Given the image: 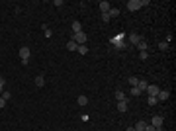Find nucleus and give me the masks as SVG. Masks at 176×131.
Segmentation results:
<instances>
[{"instance_id": "b1692460", "label": "nucleus", "mask_w": 176, "mask_h": 131, "mask_svg": "<svg viewBox=\"0 0 176 131\" xmlns=\"http://www.w3.org/2000/svg\"><path fill=\"white\" fill-rule=\"evenodd\" d=\"M147 84H149L147 80H139V84H137V86L141 88V92H145V88H147Z\"/></svg>"}, {"instance_id": "0eeeda50", "label": "nucleus", "mask_w": 176, "mask_h": 131, "mask_svg": "<svg viewBox=\"0 0 176 131\" xmlns=\"http://www.w3.org/2000/svg\"><path fill=\"white\" fill-rule=\"evenodd\" d=\"M151 125L153 127H163V116H155L151 120Z\"/></svg>"}, {"instance_id": "5701e85b", "label": "nucleus", "mask_w": 176, "mask_h": 131, "mask_svg": "<svg viewBox=\"0 0 176 131\" xmlns=\"http://www.w3.org/2000/svg\"><path fill=\"white\" fill-rule=\"evenodd\" d=\"M139 59H141V61H147V59H149V53H147V51H139Z\"/></svg>"}, {"instance_id": "dca6fc26", "label": "nucleus", "mask_w": 176, "mask_h": 131, "mask_svg": "<svg viewBox=\"0 0 176 131\" xmlns=\"http://www.w3.org/2000/svg\"><path fill=\"white\" fill-rule=\"evenodd\" d=\"M82 32V24L80 22H73V33H78Z\"/></svg>"}, {"instance_id": "6ab92c4d", "label": "nucleus", "mask_w": 176, "mask_h": 131, "mask_svg": "<svg viewBox=\"0 0 176 131\" xmlns=\"http://www.w3.org/2000/svg\"><path fill=\"white\" fill-rule=\"evenodd\" d=\"M108 16H110V18H118V16H120V10H118V8H110Z\"/></svg>"}, {"instance_id": "f03ea898", "label": "nucleus", "mask_w": 176, "mask_h": 131, "mask_svg": "<svg viewBox=\"0 0 176 131\" xmlns=\"http://www.w3.org/2000/svg\"><path fill=\"white\" fill-rule=\"evenodd\" d=\"M73 41L77 45H86V41H88V35L84 32H78V33H73Z\"/></svg>"}, {"instance_id": "f3484780", "label": "nucleus", "mask_w": 176, "mask_h": 131, "mask_svg": "<svg viewBox=\"0 0 176 131\" xmlns=\"http://www.w3.org/2000/svg\"><path fill=\"white\" fill-rule=\"evenodd\" d=\"M116 100H118V102H123V100H125V94H123V90H116Z\"/></svg>"}, {"instance_id": "4468645a", "label": "nucleus", "mask_w": 176, "mask_h": 131, "mask_svg": "<svg viewBox=\"0 0 176 131\" xmlns=\"http://www.w3.org/2000/svg\"><path fill=\"white\" fill-rule=\"evenodd\" d=\"M35 86L37 88H41V86H45V78L39 75V77H35Z\"/></svg>"}, {"instance_id": "39448f33", "label": "nucleus", "mask_w": 176, "mask_h": 131, "mask_svg": "<svg viewBox=\"0 0 176 131\" xmlns=\"http://www.w3.org/2000/svg\"><path fill=\"white\" fill-rule=\"evenodd\" d=\"M145 92H147L149 96H157V94L161 92V88L157 86V84H147V88H145Z\"/></svg>"}, {"instance_id": "9d476101", "label": "nucleus", "mask_w": 176, "mask_h": 131, "mask_svg": "<svg viewBox=\"0 0 176 131\" xmlns=\"http://www.w3.org/2000/svg\"><path fill=\"white\" fill-rule=\"evenodd\" d=\"M129 110V104H127V100H123V102H118V112H127Z\"/></svg>"}, {"instance_id": "423d86ee", "label": "nucleus", "mask_w": 176, "mask_h": 131, "mask_svg": "<svg viewBox=\"0 0 176 131\" xmlns=\"http://www.w3.org/2000/svg\"><path fill=\"white\" fill-rule=\"evenodd\" d=\"M141 39H143V37H141L139 33H129V43H131V45H137Z\"/></svg>"}, {"instance_id": "393cba45", "label": "nucleus", "mask_w": 176, "mask_h": 131, "mask_svg": "<svg viewBox=\"0 0 176 131\" xmlns=\"http://www.w3.org/2000/svg\"><path fill=\"white\" fill-rule=\"evenodd\" d=\"M147 102H149V106H155L159 100H157V96H149V98H147Z\"/></svg>"}, {"instance_id": "ddd939ff", "label": "nucleus", "mask_w": 176, "mask_h": 131, "mask_svg": "<svg viewBox=\"0 0 176 131\" xmlns=\"http://www.w3.org/2000/svg\"><path fill=\"white\" fill-rule=\"evenodd\" d=\"M129 94H131V96H141L143 92H141V88H139V86H131V90H129Z\"/></svg>"}, {"instance_id": "bb28decb", "label": "nucleus", "mask_w": 176, "mask_h": 131, "mask_svg": "<svg viewBox=\"0 0 176 131\" xmlns=\"http://www.w3.org/2000/svg\"><path fill=\"white\" fill-rule=\"evenodd\" d=\"M2 98H4V100H10V98H12V94L8 92V90H4V92H2Z\"/></svg>"}, {"instance_id": "f8f14e48", "label": "nucleus", "mask_w": 176, "mask_h": 131, "mask_svg": "<svg viewBox=\"0 0 176 131\" xmlns=\"http://www.w3.org/2000/svg\"><path fill=\"white\" fill-rule=\"evenodd\" d=\"M145 127H147V121H143V120H139L135 123V131H145Z\"/></svg>"}, {"instance_id": "1a4fd4ad", "label": "nucleus", "mask_w": 176, "mask_h": 131, "mask_svg": "<svg viewBox=\"0 0 176 131\" xmlns=\"http://www.w3.org/2000/svg\"><path fill=\"white\" fill-rule=\"evenodd\" d=\"M168 96H170V94H168L166 90H161V92L157 94V100H159V102H165V100H168Z\"/></svg>"}, {"instance_id": "a211bd4d", "label": "nucleus", "mask_w": 176, "mask_h": 131, "mask_svg": "<svg viewBox=\"0 0 176 131\" xmlns=\"http://www.w3.org/2000/svg\"><path fill=\"white\" fill-rule=\"evenodd\" d=\"M77 102H78V106H86V104H88V98H86V96H82V94H80Z\"/></svg>"}, {"instance_id": "aec40b11", "label": "nucleus", "mask_w": 176, "mask_h": 131, "mask_svg": "<svg viewBox=\"0 0 176 131\" xmlns=\"http://www.w3.org/2000/svg\"><path fill=\"white\" fill-rule=\"evenodd\" d=\"M77 47H78V45L75 43V41H73V39H71V41H69V43H67V49H69V51H77Z\"/></svg>"}, {"instance_id": "f257e3e1", "label": "nucleus", "mask_w": 176, "mask_h": 131, "mask_svg": "<svg viewBox=\"0 0 176 131\" xmlns=\"http://www.w3.org/2000/svg\"><path fill=\"white\" fill-rule=\"evenodd\" d=\"M123 39H125V35H123V33H118L116 37H112V39H110V43L114 45L116 49H123V47H125V43H123Z\"/></svg>"}, {"instance_id": "6e6552de", "label": "nucleus", "mask_w": 176, "mask_h": 131, "mask_svg": "<svg viewBox=\"0 0 176 131\" xmlns=\"http://www.w3.org/2000/svg\"><path fill=\"white\" fill-rule=\"evenodd\" d=\"M98 6H100V10H102V14H108V12H110V2H106V0H102Z\"/></svg>"}, {"instance_id": "9b49d317", "label": "nucleus", "mask_w": 176, "mask_h": 131, "mask_svg": "<svg viewBox=\"0 0 176 131\" xmlns=\"http://www.w3.org/2000/svg\"><path fill=\"white\" fill-rule=\"evenodd\" d=\"M135 47H137V49H139V51H147V49H149V43H147V41H145V39H141V41H139V43L135 45Z\"/></svg>"}, {"instance_id": "cd10ccee", "label": "nucleus", "mask_w": 176, "mask_h": 131, "mask_svg": "<svg viewBox=\"0 0 176 131\" xmlns=\"http://www.w3.org/2000/svg\"><path fill=\"white\" fill-rule=\"evenodd\" d=\"M4 84H6V82H4V78L0 77V92H4Z\"/></svg>"}, {"instance_id": "4be33fe9", "label": "nucleus", "mask_w": 176, "mask_h": 131, "mask_svg": "<svg viewBox=\"0 0 176 131\" xmlns=\"http://www.w3.org/2000/svg\"><path fill=\"white\" fill-rule=\"evenodd\" d=\"M157 47H159L161 51H166V49H168V43H166V41H159V45H157Z\"/></svg>"}, {"instance_id": "a878e982", "label": "nucleus", "mask_w": 176, "mask_h": 131, "mask_svg": "<svg viewBox=\"0 0 176 131\" xmlns=\"http://www.w3.org/2000/svg\"><path fill=\"white\" fill-rule=\"evenodd\" d=\"M43 32H45V37H51V35H53V32H51V30H49L45 24H43Z\"/></svg>"}, {"instance_id": "20e7f679", "label": "nucleus", "mask_w": 176, "mask_h": 131, "mask_svg": "<svg viewBox=\"0 0 176 131\" xmlns=\"http://www.w3.org/2000/svg\"><path fill=\"white\" fill-rule=\"evenodd\" d=\"M125 6H127V10H131V12H137L139 8H143V6H141V0H129Z\"/></svg>"}, {"instance_id": "7c9ffc66", "label": "nucleus", "mask_w": 176, "mask_h": 131, "mask_svg": "<svg viewBox=\"0 0 176 131\" xmlns=\"http://www.w3.org/2000/svg\"><path fill=\"white\" fill-rule=\"evenodd\" d=\"M125 131H135V127H127V129H125Z\"/></svg>"}, {"instance_id": "2eb2a0df", "label": "nucleus", "mask_w": 176, "mask_h": 131, "mask_svg": "<svg viewBox=\"0 0 176 131\" xmlns=\"http://www.w3.org/2000/svg\"><path fill=\"white\" fill-rule=\"evenodd\" d=\"M77 53L78 55H88V47H86V45H78V47H77Z\"/></svg>"}, {"instance_id": "c756f323", "label": "nucleus", "mask_w": 176, "mask_h": 131, "mask_svg": "<svg viewBox=\"0 0 176 131\" xmlns=\"http://www.w3.org/2000/svg\"><path fill=\"white\" fill-rule=\"evenodd\" d=\"M4 106H6V100H4V98H2V96H0V110L4 108Z\"/></svg>"}, {"instance_id": "c85d7f7f", "label": "nucleus", "mask_w": 176, "mask_h": 131, "mask_svg": "<svg viewBox=\"0 0 176 131\" xmlns=\"http://www.w3.org/2000/svg\"><path fill=\"white\" fill-rule=\"evenodd\" d=\"M102 22H110V16H108V14H102Z\"/></svg>"}, {"instance_id": "7ed1b4c3", "label": "nucleus", "mask_w": 176, "mask_h": 131, "mask_svg": "<svg viewBox=\"0 0 176 131\" xmlns=\"http://www.w3.org/2000/svg\"><path fill=\"white\" fill-rule=\"evenodd\" d=\"M30 55H32L30 47H22V49H20V59H22V65H28V63H30Z\"/></svg>"}, {"instance_id": "412c9836", "label": "nucleus", "mask_w": 176, "mask_h": 131, "mask_svg": "<svg viewBox=\"0 0 176 131\" xmlns=\"http://www.w3.org/2000/svg\"><path fill=\"white\" fill-rule=\"evenodd\" d=\"M127 82H129L131 86H137V84H139V78H137V77H129V78H127Z\"/></svg>"}]
</instances>
